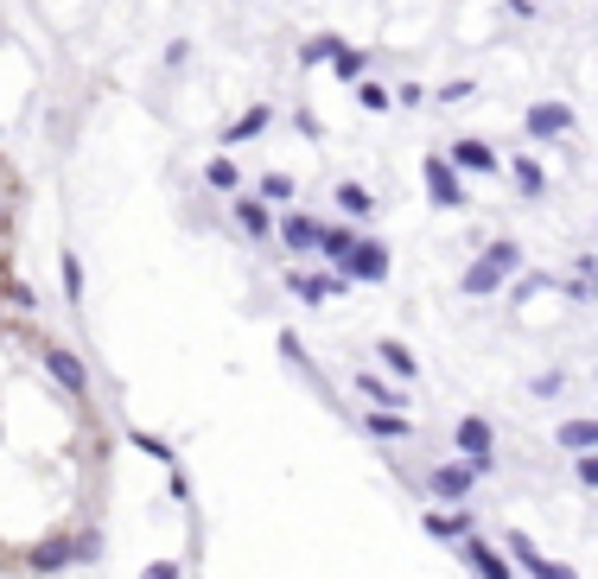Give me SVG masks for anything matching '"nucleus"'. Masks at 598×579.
I'll return each mask as SVG.
<instances>
[{"label": "nucleus", "instance_id": "f257e3e1", "mask_svg": "<svg viewBox=\"0 0 598 579\" xmlns=\"http://www.w3.org/2000/svg\"><path fill=\"white\" fill-rule=\"evenodd\" d=\"M516 268H522V249H516V242H484V255L465 268L459 293H471V300H484V293H497V287H503V274H516Z\"/></svg>", "mask_w": 598, "mask_h": 579}, {"label": "nucleus", "instance_id": "f03ea898", "mask_svg": "<svg viewBox=\"0 0 598 579\" xmlns=\"http://www.w3.org/2000/svg\"><path fill=\"white\" fill-rule=\"evenodd\" d=\"M452 446H459L465 459L478 465V478H484V471H490V446H497V433H490V420H484V414H465L459 427H452Z\"/></svg>", "mask_w": 598, "mask_h": 579}, {"label": "nucleus", "instance_id": "7ed1b4c3", "mask_svg": "<svg viewBox=\"0 0 598 579\" xmlns=\"http://www.w3.org/2000/svg\"><path fill=\"white\" fill-rule=\"evenodd\" d=\"M503 541H509V560H516L522 573H535V579H579L573 567H560V560H548V554H541V548H535L529 535H516V529H509Z\"/></svg>", "mask_w": 598, "mask_h": 579}, {"label": "nucleus", "instance_id": "20e7f679", "mask_svg": "<svg viewBox=\"0 0 598 579\" xmlns=\"http://www.w3.org/2000/svg\"><path fill=\"white\" fill-rule=\"evenodd\" d=\"M459 554H465V567L478 573V579H516V560L497 554V548H490V541H478V535H465Z\"/></svg>", "mask_w": 598, "mask_h": 579}, {"label": "nucleus", "instance_id": "39448f33", "mask_svg": "<svg viewBox=\"0 0 598 579\" xmlns=\"http://www.w3.org/2000/svg\"><path fill=\"white\" fill-rule=\"evenodd\" d=\"M471 484H478V465H433V478H427V490L433 497H446V503H465L471 497Z\"/></svg>", "mask_w": 598, "mask_h": 579}, {"label": "nucleus", "instance_id": "423d86ee", "mask_svg": "<svg viewBox=\"0 0 598 579\" xmlns=\"http://www.w3.org/2000/svg\"><path fill=\"white\" fill-rule=\"evenodd\" d=\"M344 274H350V280H382V274H389V249H382L376 236H357V249H350V261H344Z\"/></svg>", "mask_w": 598, "mask_h": 579}, {"label": "nucleus", "instance_id": "0eeeda50", "mask_svg": "<svg viewBox=\"0 0 598 579\" xmlns=\"http://www.w3.org/2000/svg\"><path fill=\"white\" fill-rule=\"evenodd\" d=\"M287 293L306 300V306H319V300H331V293H350V274H293Z\"/></svg>", "mask_w": 598, "mask_h": 579}, {"label": "nucleus", "instance_id": "6e6552de", "mask_svg": "<svg viewBox=\"0 0 598 579\" xmlns=\"http://www.w3.org/2000/svg\"><path fill=\"white\" fill-rule=\"evenodd\" d=\"M420 529H427L433 541H465V535H478V529H471V510H459V503H452V510H427V516H420Z\"/></svg>", "mask_w": 598, "mask_h": 579}, {"label": "nucleus", "instance_id": "1a4fd4ad", "mask_svg": "<svg viewBox=\"0 0 598 579\" xmlns=\"http://www.w3.org/2000/svg\"><path fill=\"white\" fill-rule=\"evenodd\" d=\"M45 370L64 382V395H90V376H83V363L70 357L64 344H45Z\"/></svg>", "mask_w": 598, "mask_h": 579}, {"label": "nucleus", "instance_id": "9d476101", "mask_svg": "<svg viewBox=\"0 0 598 579\" xmlns=\"http://www.w3.org/2000/svg\"><path fill=\"white\" fill-rule=\"evenodd\" d=\"M427 191H433V204H446V210L465 204V185H459V172H452L446 160H427Z\"/></svg>", "mask_w": 598, "mask_h": 579}, {"label": "nucleus", "instance_id": "9b49d317", "mask_svg": "<svg viewBox=\"0 0 598 579\" xmlns=\"http://www.w3.org/2000/svg\"><path fill=\"white\" fill-rule=\"evenodd\" d=\"M554 446L573 452V459H579V452H598V420H560V427H554Z\"/></svg>", "mask_w": 598, "mask_h": 579}, {"label": "nucleus", "instance_id": "f8f14e48", "mask_svg": "<svg viewBox=\"0 0 598 579\" xmlns=\"http://www.w3.org/2000/svg\"><path fill=\"white\" fill-rule=\"evenodd\" d=\"M363 427L376 433V440H414V420L401 414V408H376V414L363 420Z\"/></svg>", "mask_w": 598, "mask_h": 579}, {"label": "nucleus", "instance_id": "ddd939ff", "mask_svg": "<svg viewBox=\"0 0 598 579\" xmlns=\"http://www.w3.org/2000/svg\"><path fill=\"white\" fill-rule=\"evenodd\" d=\"M280 242L306 255V249H319V242H325V230H319V223H312V217H287V223H280Z\"/></svg>", "mask_w": 598, "mask_h": 579}, {"label": "nucleus", "instance_id": "4468645a", "mask_svg": "<svg viewBox=\"0 0 598 579\" xmlns=\"http://www.w3.org/2000/svg\"><path fill=\"white\" fill-rule=\"evenodd\" d=\"M357 236L363 230H325V242H319V255L331 261V268H338L344 274V261H350V249H357Z\"/></svg>", "mask_w": 598, "mask_h": 579}, {"label": "nucleus", "instance_id": "2eb2a0df", "mask_svg": "<svg viewBox=\"0 0 598 579\" xmlns=\"http://www.w3.org/2000/svg\"><path fill=\"white\" fill-rule=\"evenodd\" d=\"M70 560H77V548H70V541H45V548L32 554V573H64Z\"/></svg>", "mask_w": 598, "mask_h": 579}, {"label": "nucleus", "instance_id": "dca6fc26", "mask_svg": "<svg viewBox=\"0 0 598 579\" xmlns=\"http://www.w3.org/2000/svg\"><path fill=\"white\" fill-rule=\"evenodd\" d=\"M350 382H357V395H363V401H376V408H401V401H408V395H395L382 376H350Z\"/></svg>", "mask_w": 598, "mask_h": 579}, {"label": "nucleus", "instance_id": "f3484780", "mask_svg": "<svg viewBox=\"0 0 598 579\" xmlns=\"http://www.w3.org/2000/svg\"><path fill=\"white\" fill-rule=\"evenodd\" d=\"M452 160H459V166H471V172H497V153H490V147H478V140H459V147H452Z\"/></svg>", "mask_w": 598, "mask_h": 579}, {"label": "nucleus", "instance_id": "a211bd4d", "mask_svg": "<svg viewBox=\"0 0 598 579\" xmlns=\"http://www.w3.org/2000/svg\"><path fill=\"white\" fill-rule=\"evenodd\" d=\"M236 223H242L249 236H268V230H274V223H268V204H255V198H236Z\"/></svg>", "mask_w": 598, "mask_h": 579}, {"label": "nucleus", "instance_id": "6ab92c4d", "mask_svg": "<svg viewBox=\"0 0 598 579\" xmlns=\"http://www.w3.org/2000/svg\"><path fill=\"white\" fill-rule=\"evenodd\" d=\"M382 363H389V370H395L401 382H414V376H420V363L408 357V344H395V338H389V344H382Z\"/></svg>", "mask_w": 598, "mask_h": 579}, {"label": "nucleus", "instance_id": "aec40b11", "mask_svg": "<svg viewBox=\"0 0 598 579\" xmlns=\"http://www.w3.org/2000/svg\"><path fill=\"white\" fill-rule=\"evenodd\" d=\"M567 121H573L567 109H535V115H529V134H541V140H548V134H567Z\"/></svg>", "mask_w": 598, "mask_h": 579}, {"label": "nucleus", "instance_id": "412c9836", "mask_svg": "<svg viewBox=\"0 0 598 579\" xmlns=\"http://www.w3.org/2000/svg\"><path fill=\"white\" fill-rule=\"evenodd\" d=\"M338 204H344V217H369V210H376L363 185H344V191H338Z\"/></svg>", "mask_w": 598, "mask_h": 579}, {"label": "nucleus", "instance_id": "4be33fe9", "mask_svg": "<svg viewBox=\"0 0 598 579\" xmlns=\"http://www.w3.org/2000/svg\"><path fill=\"white\" fill-rule=\"evenodd\" d=\"M516 185L529 191V198H541V191H548V179H541V166H535V160H516Z\"/></svg>", "mask_w": 598, "mask_h": 579}, {"label": "nucleus", "instance_id": "5701e85b", "mask_svg": "<svg viewBox=\"0 0 598 579\" xmlns=\"http://www.w3.org/2000/svg\"><path fill=\"white\" fill-rule=\"evenodd\" d=\"M204 179L217 185V191H236V166H230V160H210V172H204Z\"/></svg>", "mask_w": 598, "mask_h": 579}, {"label": "nucleus", "instance_id": "b1692460", "mask_svg": "<svg viewBox=\"0 0 598 579\" xmlns=\"http://www.w3.org/2000/svg\"><path fill=\"white\" fill-rule=\"evenodd\" d=\"M64 293H70V300H83V268H77V255H64Z\"/></svg>", "mask_w": 598, "mask_h": 579}, {"label": "nucleus", "instance_id": "393cba45", "mask_svg": "<svg viewBox=\"0 0 598 579\" xmlns=\"http://www.w3.org/2000/svg\"><path fill=\"white\" fill-rule=\"evenodd\" d=\"M554 280L548 274H522V287H516V300H535V293H548Z\"/></svg>", "mask_w": 598, "mask_h": 579}, {"label": "nucleus", "instance_id": "a878e982", "mask_svg": "<svg viewBox=\"0 0 598 579\" xmlns=\"http://www.w3.org/2000/svg\"><path fill=\"white\" fill-rule=\"evenodd\" d=\"M261 198H274V204H280V198H293V185L280 179V172H268V179H261Z\"/></svg>", "mask_w": 598, "mask_h": 579}, {"label": "nucleus", "instance_id": "bb28decb", "mask_svg": "<svg viewBox=\"0 0 598 579\" xmlns=\"http://www.w3.org/2000/svg\"><path fill=\"white\" fill-rule=\"evenodd\" d=\"M261 128H268V109H255L249 121H236V134H230V140H249V134H261Z\"/></svg>", "mask_w": 598, "mask_h": 579}, {"label": "nucleus", "instance_id": "cd10ccee", "mask_svg": "<svg viewBox=\"0 0 598 579\" xmlns=\"http://www.w3.org/2000/svg\"><path fill=\"white\" fill-rule=\"evenodd\" d=\"M560 389H567V376H560V370H554V376H535V395H541V401H554Z\"/></svg>", "mask_w": 598, "mask_h": 579}, {"label": "nucleus", "instance_id": "c85d7f7f", "mask_svg": "<svg viewBox=\"0 0 598 579\" xmlns=\"http://www.w3.org/2000/svg\"><path fill=\"white\" fill-rule=\"evenodd\" d=\"M579 484L598 490V452H579Z\"/></svg>", "mask_w": 598, "mask_h": 579}, {"label": "nucleus", "instance_id": "c756f323", "mask_svg": "<svg viewBox=\"0 0 598 579\" xmlns=\"http://www.w3.org/2000/svg\"><path fill=\"white\" fill-rule=\"evenodd\" d=\"M70 548H77V560H96V554H102V535L90 529V535H77V541H70Z\"/></svg>", "mask_w": 598, "mask_h": 579}, {"label": "nucleus", "instance_id": "7c9ffc66", "mask_svg": "<svg viewBox=\"0 0 598 579\" xmlns=\"http://www.w3.org/2000/svg\"><path fill=\"white\" fill-rule=\"evenodd\" d=\"M134 446H140V452H153V459H172V446H166V440H153V433H134Z\"/></svg>", "mask_w": 598, "mask_h": 579}, {"label": "nucleus", "instance_id": "2f4dec72", "mask_svg": "<svg viewBox=\"0 0 598 579\" xmlns=\"http://www.w3.org/2000/svg\"><path fill=\"white\" fill-rule=\"evenodd\" d=\"M140 579H179V560H153V567L140 573Z\"/></svg>", "mask_w": 598, "mask_h": 579}]
</instances>
